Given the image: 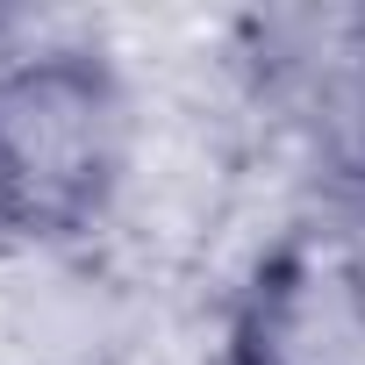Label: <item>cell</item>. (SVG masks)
I'll return each instance as SVG.
<instances>
[{"mask_svg":"<svg viewBox=\"0 0 365 365\" xmlns=\"http://www.w3.org/2000/svg\"><path fill=\"white\" fill-rule=\"evenodd\" d=\"M143 108L129 72L79 36L0 29V194L36 251H72L115 222Z\"/></svg>","mask_w":365,"mask_h":365,"instance_id":"6da1fadb","label":"cell"},{"mask_svg":"<svg viewBox=\"0 0 365 365\" xmlns=\"http://www.w3.org/2000/svg\"><path fill=\"white\" fill-rule=\"evenodd\" d=\"M8 251H29V244H22V230H15V215H8V194H0V258H8Z\"/></svg>","mask_w":365,"mask_h":365,"instance_id":"3957f363","label":"cell"},{"mask_svg":"<svg viewBox=\"0 0 365 365\" xmlns=\"http://www.w3.org/2000/svg\"><path fill=\"white\" fill-rule=\"evenodd\" d=\"M230 365H365V237H279L230 308Z\"/></svg>","mask_w":365,"mask_h":365,"instance_id":"7a4b0ae2","label":"cell"}]
</instances>
